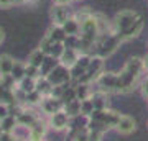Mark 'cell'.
<instances>
[{"label":"cell","instance_id":"1","mask_svg":"<svg viewBox=\"0 0 148 141\" xmlns=\"http://www.w3.org/2000/svg\"><path fill=\"white\" fill-rule=\"evenodd\" d=\"M145 71L143 58H130L127 64L119 72V92H130L135 82L140 77V72Z\"/></svg>","mask_w":148,"mask_h":141},{"label":"cell","instance_id":"2","mask_svg":"<svg viewBox=\"0 0 148 141\" xmlns=\"http://www.w3.org/2000/svg\"><path fill=\"white\" fill-rule=\"evenodd\" d=\"M138 18H140L138 13H137V12H133V10H122V12H119V13L115 15V18H114V21H112L114 31H115V33L125 31V30L130 28V26H132Z\"/></svg>","mask_w":148,"mask_h":141},{"label":"cell","instance_id":"3","mask_svg":"<svg viewBox=\"0 0 148 141\" xmlns=\"http://www.w3.org/2000/svg\"><path fill=\"white\" fill-rule=\"evenodd\" d=\"M46 77L49 79V82L53 84L54 87H58V85H68L69 80H73V77H71V69L66 67L61 63L56 64L53 67V71L48 74Z\"/></svg>","mask_w":148,"mask_h":141},{"label":"cell","instance_id":"4","mask_svg":"<svg viewBox=\"0 0 148 141\" xmlns=\"http://www.w3.org/2000/svg\"><path fill=\"white\" fill-rule=\"evenodd\" d=\"M97 85L99 90L110 94V92H119V74L110 72V71H104V72L97 77Z\"/></svg>","mask_w":148,"mask_h":141},{"label":"cell","instance_id":"5","mask_svg":"<svg viewBox=\"0 0 148 141\" xmlns=\"http://www.w3.org/2000/svg\"><path fill=\"white\" fill-rule=\"evenodd\" d=\"M104 72V58L101 56H94L92 61L89 64V69L86 71V74L81 77L79 82H84V84H90V82H95L97 77Z\"/></svg>","mask_w":148,"mask_h":141},{"label":"cell","instance_id":"6","mask_svg":"<svg viewBox=\"0 0 148 141\" xmlns=\"http://www.w3.org/2000/svg\"><path fill=\"white\" fill-rule=\"evenodd\" d=\"M40 108H41L43 113H46L48 116H51L53 113H56V112L64 108V102L59 97H54L53 94L45 95L41 100V104H40Z\"/></svg>","mask_w":148,"mask_h":141},{"label":"cell","instance_id":"7","mask_svg":"<svg viewBox=\"0 0 148 141\" xmlns=\"http://www.w3.org/2000/svg\"><path fill=\"white\" fill-rule=\"evenodd\" d=\"M69 125H71V116L63 110H59L56 113L49 116V120H48V126L49 128H53L54 131H63V130H69Z\"/></svg>","mask_w":148,"mask_h":141},{"label":"cell","instance_id":"8","mask_svg":"<svg viewBox=\"0 0 148 141\" xmlns=\"http://www.w3.org/2000/svg\"><path fill=\"white\" fill-rule=\"evenodd\" d=\"M90 61H92V56H90V54H81L79 59H77V63L71 67V77L79 82L81 77H82L86 74V71L89 69Z\"/></svg>","mask_w":148,"mask_h":141},{"label":"cell","instance_id":"9","mask_svg":"<svg viewBox=\"0 0 148 141\" xmlns=\"http://www.w3.org/2000/svg\"><path fill=\"white\" fill-rule=\"evenodd\" d=\"M135 130H137V121L128 115H122L119 123H117V126H115V131L119 135H123V136L132 135Z\"/></svg>","mask_w":148,"mask_h":141},{"label":"cell","instance_id":"10","mask_svg":"<svg viewBox=\"0 0 148 141\" xmlns=\"http://www.w3.org/2000/svg\"><path fill=\"white\" fill-rule=\"evenodd\" d=\"M69 18H71V16H69L68 7L54 3L53 8H51V20H53L54 25H63L64 21H68Z\"/></svg>","mask_w":148,"mask_h":141},{"label":"cell","instance_id":"11","mask_svg":"<svg viewBox=\"0 0 148 141\" xmlns=\"http://www.w3.org/2000/svg\"><path fill=\"white\" fill-rule=\"evenodd\" d=\"M82 54V52L79 51V49H76V48H68L66 46V49H64L63 56L59 58V63L64 64L66 67H73L74 64L77 63V59H79V56Z\"/></svg>","mask_w":148,"mask_h":141},{"label":"cell","instance_id":"12","mask_svg":"<svg viewBox=\"0 0 148 141\" xmlns=\"http://www.w3.org/2000/svg\"><path fill=\"white\" fill-rule=\"evenodd\" d=\"M142 30H143V21H142V18H138L135 23H133L130 28H127L125 31H122V33H119L120 35V38H122V41H128V40H133V38H137L140 33H142Z\"/></svg>","mask_w":148,"mask_h":141},{"label":"cell","instance_id":"13","mask_svg":"<svg viewBox=\"0 0 148 141\" xmlns=\"http://www.w3.org/2000/svg\"><path fill=\"white\" fill-rule=\"evenodd\" d=\"M63 30L68 36H79L81 35V21L74 16V18H69L68 21H64L63 25Z\"/></svg>","mask_w":148,"mask_h":141},{"label":"cell","instance_id":"14","mask_svg":"<svg viewBox=\"0 0 148 141\" xmlns=\"http://www.w3.org/2000/svg\"><path fill=\"white\" fill-rule=\"evenodd\" d=\"M46 52L43 51L41 48H36V49H33L32 52H30V56H28V61L27 63L28 64H33V66H36V67H40L41 69V66H43V63L46 61Z\"/></svg>","mask_w":148,"mask_h":141},{"label":"cell","instance_id":"15","mask_svg":"<svg viewBox=\"0 0 148 141\" xmlns=\"http://www.w3.org/2000/svg\"><path fill=\"white\" fill-rule=\"evenodd\" d=\"M46 35L51 38L53 41H58V43H64L66 41V38H68V35H66L64 30H63V26L61 25H54V23L49 26V30H48Z\"/></svg>","mask_w":148,"mask_h":141},{"label":"cell","instance_id":"16","mask_svg":"<svg viewBox=\"0 0 148 141\" xmlns=\"http://www.w3.org/2000/svg\"><path fill=\"white\" fill-rule=\"evenodd\" d=\"M90 99L94 100V105H95V110H107L109 108V95L106 92H95V94L90 95Z\"/></svg>","mask_w":148,"mask_h":141},{"label":"cell","instance_id":"17","mask_svg":"<svg viewBox=\"0 0 148 141\" xmlns=\"http://www.w3.org/2000/svg\"><path fill=\"white\" fill-rule=\"evenodd\" d=\"M15 66V59L10 54H2L0 56V76H7L12 72V69Z\"/></svg>","mask_w":148,"mask_h":141},{"label":"cell","instance_id":"18","mask_svg":"<svg viewBox=\"0 0 148 141\" xmlns=\"http://www.w3.org/2000/svg\"><path fill=\"white\" fill-rule=\"evenodd\" d=\"M53 89H54V85L49 82V79L46 76H41V77L36 79V90L41 92L43 95H51L53 94Z\"/></svg>","mask_w":148,"mask_h":141},{"label":"cell","instance_id":"19","mask_svg":"<svg viewBox=\"0 0 148 141\" xmlns=\"http://www.w3.org/2000/svg\"><path fill=\"white\" fill-rule=\"evenodd\" d=\"M36 118L38 116L33 113L32 110H28V108H25L23 112H21V115L16 118L18 120V125H25V126H32L35 121H36Z\"/></svg>","mask_w":148,"mask_h":141},{"label":"cell","instance_id":"20","mask_svg":"<svg viewBox=\"0 0 148 141\" xmlns=\"http://www.w3.org/2000/svg\"><path fill=\"white\" fill-rule=\"evenodd\" d=\"M25 67H27V63H20V61H15V66L12 69V77L15 79V82L18 84L21 79L27 77V74H25Z\"/></svg>","mask_w":148,"mask_h":141},{"label":"cell","instance_id":"21","mask_svg":"<svg viewBox=\"0 0 148 141\" xmlns=\"http://www.w3.org/2000/svg\"><path fill=\"white\" fill-rule=\"evenodd\" d=\"M76 97L77 100H86V99H90L92 95V90H90V85L89 84H84V82H79L76 87Z\"/></svg>","mask_w":148,"mask_h":141},{"label":"cell","instance_id":"22","mask_svg":"<svg viewBox=\"0 0 148 141\" xmlns=\"http://www.w3.org/2000/svg\"><path fill=\"white\" fill-rule=\"evenodd\" d=\"M16 125H18V120H16V116L8 115L7 118H3V120L0 121V130L5 131V133H13V130L16 128Z\"/></svg>","mask_w":148,"mask_h":141},{"label":"cell","instance_id":"23","mask_svg":"<svg viewBox=\"0 0 148 141\" xmlns=\"http://www.w3.org/2000/svg\"><path fill=\"white\" fill-rule=\"evenodd\" d=\"M64 112H66L71 118L81 115V100L74 99V100H71V102H68V104H64Z\"/></svg>","mask_w":148,"mask_h":141},{"label":"cell","instance_id":"24","mask_svg":"<svg viewBox=\"0 0 148 141\" xmlns=\"http://www.w3.org/2000/svg\"><path fill=\"white\" fill-rule=\"evenodd\" d=\"M43 97H45V95L35 89V90H32V92H28V94H27L25 105H30V107H36V105H38V107H40V104H41Z\"/></svg>","mask_w":148,"mask_h":141},{"label":"cell","instance_id":"25","mask_svg":"<svg viewBox=\"0 0 148 141\" xmlns=\"http://www.w3.org/2000/svg\"><path fill=\"white\" fill-rule=\"evenodd\" d=\"M95 112V105H94V100L92 99H86V100H81V115H86V116H90L92 113Z\"/></svg>","mask_w":148,"mask_h":141},{"label":"cell","instance_id":"26","mask_svg":"<svg viewBox=\"0 0 148 141\" xmlns=\"http://www.w3.org/2000/svg\"><path fill=\"white\" fill-rule=\"evenodd\" d=\"M18 87L28 94V92H32V90L36 89V80H35V79H30V77H25L18 82Z\"/></svg>","mask_w":148,"mask_h":141},{"label":"cell","instance_id":"27","mask_svg":"<svg viewBox=\"0 0 148 141\" xmlns=\"http://www.w3.org/2000/svg\"><path fill=\"white\" fill-rule=\"evenodd\" d=\"M25 74H27V77L35 79V80H36L38 77H41V69L36 67V66H33V64H28V63H27V67H25Z\"/></svg>","mask_w":148,"mask_h":141},{"label":"cell","instance_id":"28","mask_svg":"<svg viewBox=\"0 0 148 141\" xmlns=\"http://www.w3.org/2000/svg\"><path fill=\"white\" fill-rule=\"evenodd\" d=\"M102 135H104V131L97 130V128H89L87 130V138H89V141H101Z\"/></svg>","mask_w":148,"mask_h":141},{"label":"cell","instance_id":"29","mask_svg":"<svg viewBox=\"0 0 148 141\" xmlns=\"http://www.w3.org/2000/svg\"><path fill=\"white\" fill-rule=\"evenodd\" d=\"M8 115H12V107L10 104H7V102H0V121L7 118Z\"/></svg>","mask_w":148,"mask_h":141},{"label":"cell","instance_id":"30","mask_svg":"<svg viewBox=\"0 0 148 141\" xmlns=\"http://www.w3.org/2000/svg\"><path fill=\"white\" fill-rule=\"evenodd\" d=\"M0 141H16V138H15L13 133H5V131H2V135H0Z\"/></svg>","mask_w":148,"mask_h":141},{"label":"cell","instance_id":"31","mask_svg":"<svg viewBox=\"0 0 148 141\" xmlns=\"http://www.w3.org/2000/svg\"><path fill=\"white\" fill-rule=\"evenodd\" d=\"M13 5V0H0V8H8Z\"/></svg>","mask_w":148,"mask_h":141},{"label":"cell","instance_id":"32","mask_svg":"<svg viewBox=\"0 0 148 141\" xmlns=\"http://www.w3.org/2000/svg\"><path fill=\"white\" fill-rule=\"evenodd\" d=\"M142 92L145 95V99H148V79H145V82L142 84Z\"/></svg>","mask_w":148,"mask_h":141},{"label":"cell","instance_id":"33","mask_svg":"<svg viewBox=\"0 0 148 141\" xmlns=\"http://www.w3.org/2000/svg\"><path fill=\"white\" fill-rule=\"evenodd\" d=\"M54 3H58V5H68V3H71L73 0H53Z\"/></svg>","mask_w":148,"mask_h":141},{"label":"cell","instance_id":"34","mask_svg":"<svg viewBox=\"0 0 148 141\" xmlns=\"http://www.w3.org/2000/svg\"><path fill=\"white\" fill-rule=\"evenodd\" d=\"M143 67H145V71H148V54L143 58Z\"/></svg>","mask_w":148,"mask_h":141},{"label":"cell","instance_id":"35","mask_svg":"<svg viewBox=\"0 0 148 141\" xmlns=\"http://www.w3.org/2000/svg\"><path fill=\"white\" fill-rule=\"evenodd\" d=\"M3 38H5V35H3V30H2V28H0V44H2V43H3Z\"/></svg>","mask_w":148,"mask_h":141},{"label":"cell","instance_id":"36","mask_svg":"<svg viewBox=\"0 0 148 141\" xmlns=\"http://www.w3.org/2000/svg\"><path fill=\"white\" fill-rule=\"evenodd\" d=\"M147 79H148V71H147Z\"/></svg>","mask_w":148,"mask_h":141},{"label":"cell","instance_id":"37","mask_svg":"<svg viewBox=\"0 0 148 141\" xmlns=\"http://www.w3.org/2000/svg\"><path fill=\"white\" fill-rule=\"evenodd\" d=\"M74 2H79V0H74Z\"/></svg>","mask_w":148,"mask_h":141},{"label":"cell","instance_id":"38","mask_svg":"<svg viewBox=\"0 0 148 141\" xmlns=\"http://www.w3.org/2000/svg\"><path fill=\"white\" fill-rule=\"evenodd\" d=\"M0 135H2V130H0Z\"/></svg>","mask_w":148,"mask_h":141},{"label":"cell","instance_id":"39","mask_svg":"<svg viewBox=\"0 0 148 141\" xmlns=\"http://www.w3.org/2000/svg\"><path fill=\"white\" fill-rule=\"evenodd\" d=\"M16 141H20V140H16Z\"/></svg>","mask_w":148,"mask_h":141},{"label":"cell","instance_id":"40","mask_svg":"<svg viewBox=\"0 0 148 141\" xmlns=\"http://www.w3.org/2000/svg\"><path fill=\"white\" fill-rule=\"evenodd\" d=\"M43 141H45V140H43Z\"/></svg>","mask_w":148,"mask_h":141}]
</instances>
